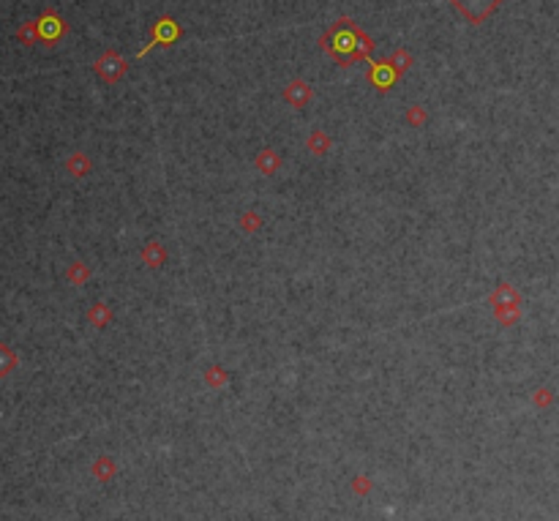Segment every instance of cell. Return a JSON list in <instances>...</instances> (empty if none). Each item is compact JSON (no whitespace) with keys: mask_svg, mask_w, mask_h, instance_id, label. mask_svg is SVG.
I'll use <instances>...</instances> for the list:
<instances>
[{"mask_svg":"<svg viewBox=\"0 0 559 521\" xmlns=\"http://www.w3.org/2000/svg\"><path fill=\"white\" fill-rule=\"evenodd\" d=\"M453 3H455V9H458L461 14H467L472 22H480L499 0H453Z\"/></svg>","mask_w":559,"mask_h":521,"instance_id":"cell-1","label":"cell"}]
</instances>
